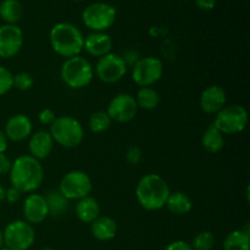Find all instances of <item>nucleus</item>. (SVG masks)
Returning <instances> with one entry per match:
<instances>
[{
  "label": "nucleus",
  "instance_id": "1",
  "mask_svg": "<svg viewBox=\"0 0 250 250\" xmlns=\"http://www.w3.org/2000/svg\"><path fill=\"white\" fill-rule=\"evenodd\" d=\"M10 182L21 193H33L44 180V170L39 160L31 155H20L12 163Z\"/></svg>",
  "mask_w": 250,
  "mask_h": 250
},
{
  "label": "nucleus",
  "instance_id": "2",
  "mask_svg": "<svg viewBox=\"0 0 250 250\" xmlns=\"http://www.w3.org/2000/svg\"><path fill=\"white\" fill-rule=\"evenodd\" d=\"M171 190L166 181L156 173H149L139 180L136 188V197L139 205L149 211L164 208Z\"/></svg>",
  "mask_w": 250,
  "mask_h": 250
},
{
  "label": "nucleus",
  "instance_id": "3",
  "mask_svg": "<svg viewBox=\"0 0 250 250\" xmlns=\"http://www.w3.org/2000/svg\"><path fill=\"white\" fill-rule=\"evenodd\" d=\"M50 44L53 50L63 58L80 55L84 45V37L81 29L68 22L56 23L50 31Z\"/></svg>",
  "mask_w": 250,
  "mask_h": 250
},
{
  "label": "nucleus",
  "instance_id": "4",
  "mask_svg": "<svg viewBox=\"0 0 250 250\" xmlns=\"http://www.w3.org/2000/svg\"><path fill=\"white\" fill-rule=\"evenodd\" d=\"M49 133L53 141L63 148H76L84 138L82 125L72 116L56 117L50 125Z\"/></svg>",
  "mask_w": 250,
  "mask_h": 250
},
{
  "label": "nucleus",
  "instance_id": "5",
  "mask_svg": "<svg viewBox=\"0 0 250 250\" xmlns=\"http://www.w3.org/2000/svg\"><path fill=\"white\" fill-rule=\"evenodd\" d=\"M94 70L87 59L77 55L67 59L61 67V78L72 89L84 88L92 82Z\"/></svg>",
  "mask_w": 250,
  "mask_h": 250
},
{
  "label": "nucleus",
  "instance_id": "6",
  "mask_svg": "<svg viewBox=\"0 0 250 250\" xmlns=\"http://www.w3.org/2000/svg\"><path fill=\"white\" fill-rule=\"evenodd\" d=\"M248 124V111L241 105H229L220 110L216 114L215 127L222 134H237L244 131Z\"/></svg>",
  "mask_w": 250,
  "mask_h": 250
},
{
  "label": "nucleus",
  "instance_id": "7",
  "mask_svg": "<svg viewBox=\"0 0 250 250\" xmlns=\"http://www.w3.org/2000/svg\"><path fill=\"white\" fill-rule=\"evenodd\" d=\"M116 20V9L107 2H94L83 10L82 21L93 32H105Z\"/></svg>",
  "mask_w": 250,
  "mask_h": 250
},
{
  "label": "nucleus",
  "instance_id": "8",
  "mask_svg": "<svg viewBox=\"0 0 250 250\" xmlns=\"http://www.w3.org/2000/svg\"><path fill=\"white\" fill-rule=\"evenodd\" d=\"M5 248L11 250H27L36 241V232L32 225L24 220L12 221L2 232Z\"/></svg>",
  "mask_w": 250,
  "mask_h": 250
},
{
  "label": "nucleus",
  "instance_id": "9",
  "mask_svg": "<svg viewBox=\"0 0 250 250\" xmlns=\"http://www.w3.org/2000/svg\"><path fill=\"white\" fill-rule=\"evenodd\" d=\"M93 189L92 180L85 172L80 170L70 171L61 178L59 190L68 200H80L88 197Z\"/></svg>",
  "mask_w": 250,
  "mask_h": 250
},
{
  "label": "nucleus",
  "instance_id": "10",
  "mask_svg": "<svg viewBox=\"0 0 250 250\" xmlns=\"http://www.w3.org/2000/svg\"><path fill=\"white\" fill-rule=\"evenodd\" d=\"M163 61L153 56L141 58L133 65L132 78L139 87H150L163 77Z\"/></svg>",
  "mask_w": 250,
  "mask_h": 250
},
{
  "label": "nucleus",
  "instance_id": "11",
  "mask_svg": "<svg viewBox=\"0 0 250 250\" xmlns=\"http://www.w3.org/2000/svg\"><path fill=\"white\" fill-rule=\"evenodd\" d=\"M127 67L128 66L126 65L122 56L109 53L107 55L99 58L95 65V73L102 82L111 84L124 78L127 72Z\"/></svg>",
  "mask_w": 250,
  "mask_h": 250
},
{
  "label": "nucleus",
  "instance_id": "12",
  "mask_svg": "<svg viewBox=\"0 0 250 250\" xmlns=\"http://www.w3.org/2000/svg\"><path fill=\"white\" fill-rule=\"evenodd\" d=\"M137 111H138V105L136 98L128 93H121L112 98L106 110L111 121L119 124L132 121L136 117Z\"/></svg>",
  "mask_w": 250,
  "mask_h": 250
},
{
  "label": "nucleus",
  "instance_id": "13",
  "mask_svg": "<svg viewBox=\"0 0 250 250\" xmlns=\"http://www.w3.org/2000/svg\"><path fill=\"white\" fill-rule=\"evenodd\" d=\"M23 45V32L16 24L0 26V58L11 59Z\"/></svg>",
  "mask_w": 250,
  "mask_h": 250
},
{
  "label": "nucleus",
  "instance_id": "14",
  "mask_svg": "<svg viewBox=\"0 0 250 250\" xmlns=\"http://www.w3.org/2000/svg\"><path fill=\"white\" fill-rule=\"evenodd\" d=\"M22 211H23L24 221L28 222L29 225L33 226V225L42 224L49 216L45 197L37 193H31L24 199Z\"/></svg>",
  "mask_w": 250,
  "mask_h": 250
},
{
  "label": "nucleus",
  "instance_id": "15",
  "mask_svg": "<svg viewBox=\"0 0 250 250\" xmlns=\"http://www.w3.org/2000/svg\"><path fill=\"white\" fill-rule=\"evenodd\" d=\"M5 136L12 142H22L31 137L32 121L23 114H17L10 117L5 125Z\"/></svg>",
  "mask_w": 250,
  "mask_h": 250
},
{
  "label": "nucleus",
  "instance_id": "16",
  "mask_svg": "<svg viewBox=\"0 0 250 250\" xmlns=\"http://www.w3.org/2000/svg\"><path fill=\"white\" fill-rule=\"evenodd\" d=\"M226 92L220 85H209L200 95V107L207 114H217L226 106Z\"/></svg>",
  "mask_w": 250,
  "mask_h": 250
},
{
  "label": "nucleus",
  "instance_id": "17",
  "mask_svg": "<svg viewBox=\"0 0 250 250\" xmlns=\"http://www.w3.org/2000/svg\"><path fill=\"white\" fill-rule=\"evenodd\" d=\"M112 39L105 32H93L84 38L83 49L89 55L103 58L111 51Z\"/></svg>",
  "mask_w": 250,
  "mask_h": 250
},
{
  "label": "nucleus",
  "instance_id": "18",
  "mask_svg": "<svg viewBox=\"0 0 250 250\" xmlns=\"http://www.w3.org/2000/svg\"><path fill=\"white\" fill-rule=\"evenodd\" d=\"M54 141L51 138L50 133L46 131H38L36 133L31 134V138L28 142V149L31 156H33L37 160H43L50 155L53 150Z\"/></svg>",
  "mask_w": 250,
  "mask_h": 250
},
{
  "label": "nucleus",
  "instance_id": "19",
  "mask_svg": "<svg viewBox=\"0 0 250 250\" xmlns=\"http://www.w3.org/2000/svg\"><path fill=\"white\" fill-rule=\"evenodd\" d=\"M90 232L98 241H111L117 233L116 221L109 216H99L92 222Z\"/></svg>",
  "mask_w": 250,
  "mask_h": 250
},
{
  "label": "nucleus",
  "instance_id": "20",
  "mask_svg": "<svg viewBox=\"0 0 250 250\" xmlns=\"http://www.w3.org/2000/svg\"><path fill=\"white\" fill-rule=\"evenodd\" d=\"M76 216L84 224H92L95 219L100 216V205L93 197H85L78 200L76 204Z\"/></svg>",
  "mask_w": 250,
  "mask_h": 250
},
{
  "label": "nucleus",
  "instance_id": "21",
  "mask_svg": "<svg viewBox=\"0 0 250 250\" xmlns=\"http://www.w3.org/2000/svg\"><path fill=\"white\" fill-rule=\"evenodd\" d=\"M48 214L53 217H60L67 214L70 209V200L62 195L59 189H53L45 197Z\"/></svg>",
  "mask_w": 250,
  "mask_h": 250
},
{
  "label": "nucleus",
  "instance_id": "22",
  "mask_svg": "<svg viewBox=\"0 0 250 250\" xmlns=\"http://www.w3.org/2000/svg\"><path fill=\"white\" fill-rule=\"evenodd\" d=\"M202 144L208 153L217 154L219 151H221L222 149H224V134L211 124L207 129H205L204 134H203Z\"/></svg>",
  "mask_w": 250,
  "mask_h": 250
},
{
  "label": "nucleus",
  "instance_id": "23",
  "mask_svg": "<svg viewBox=\"0 0 250 250\" xmlns=\"http://www.w3.org/2000/svg\"><path fill=\"white\" fill-rule=\"evenodd\" d=\"M165 207H167L168 211L175 215H186L192 210V199L186 193L175 192L170 193Z\"/></svg>",
  "mask_w": 250,
  "mask_h": 250
},
{
  "label": "nucleus",
  "instance_id": "24",
  "mask_svg": "<svg viewBox=\"0 0 250 250\" xmlns=\"http://www.w3.org/2000/svg\"><path fill=\"white\" fill-rule=\"evenodd\" d=\"M23 15V6L19 0H2L0 2V17L7 24H16Z\"/></svg>",
  "mask_w": 250,
  "mask_h": 250
},
{
  "label": "nucleus",
  "instance_id": "25",
  "mask_svg": "<svg viewBox=\"0 0 250 250\" xmlns=\"http://www.w3.org/2000/svg\"><path fill=\"white\" fill-rule=\"evenodd\" d=\"M224 250H250V237L242 229L227 234L224 241Z\"/></svg>",
  "mask_w": 250,
  "mask_h": 250
},
{
  "label": "nucleus",
  "instance_id": "26",
  "mask_svg": "<svg viewBox=\"0 0 250 250\" xmlns=\"http://www.w3.org/2000/svg\"><path fill=\"white\" fill-rule=\"evenodd\" d=\"M136 102L138 107L144 110H154L160 104V95L150 87H143L137 93Z\"/></svg>",
  "mask_w": 250,
  "mask_h": 250
},
{
  "label": "nucleus",
  "instance_id": "27",
  "mask_svg": "<svg viewBox=\"0 0 250 250\" xmlns=\"http://www.w3.org/2000/svg\"><path fill=\"white\" fill-rule=\"evenodd\" d=\"M111 122L106 111H95L89 117V128L94 133H103L109 129Z\"/></svg>",
  "mask_w": 250,
  "mask_h": 250
},
{
  "label": "nucleus",
  "instance_id": "28",
  "mask_svg": "<svg viewBox=\"0 0 250 250\" xmlns=\"http://www.w3.org/2000/svg\"><path fill=\"white\" fill-rule=\"evenodd\" d=\"M193 250H211L215 247V237L210 231H202L195 234L192 241Z\"/></svg>",
  "mask_w": 250,
  "mask_h": 250
},
{
  "label": "nucleus",
  "instance_id": "29",
  "mask_svg": "<svg viewBox=\"0 0 250 250\" xmlns=\"http://www.w3.org/2000/svg\"><path fill=\"white\" fill-rule=\"evenodd\" d=\"M33 77L28 72H19L14 76V87L19 90H28L33 87Z\"/></svg>",
  "mask_w": 250,
  "mask_h": 250
},
{
  "label": "nucleus",
  "instance_id": "30",
  "mask_svg": "<svg viewBox=\"0 0 250 250\" xmlns=\"http://www.w3.org/2000/svg\"><path fill=\"white\" fill-rule=\"evenodd\" d=\"M14 87V75L4 66H0V95H4Z\"/></svg>",
  "mask_w": 250,
  "mask_h": 250
},
{
  "label": "nucleus",
  "instance_id": "31",
  "mask_svg": "<svg viewBox=\"0 0 250 250\" xmlns=\"http://www.w3.org/2000/svg\"><path fill=\"white\" fill-rule=\"evenodd\" d=\"M126 158H127V161H128L131 165L136 166L142 159L141 149H139L138 146H131V148L128 149V151H127Z\"/></svg>",
  "mask_w": 250,
  "mask_h": 250
},
{
  "label": "nucleus",
  "instance_id": "32",
  "mask_svg": "<svg viewBox=\"0 0 250 250\" xmlns=\"http://www.w3.org/2000/svg\"><path fill=\"white\" fill-rule=\"evenodd\" d=\"M38 119L43 125H48V126H50V125L55 121L56 116H55V112H54L51 109H43L41 112H39Z\"/></svg>",
  "mask_w": 250,
  "mask_h": 250
},
{
  "label": "nucleus",
  "instance_id": "33",
  "mask_svg": "<svg viewBox=\"0 0 250 250\" xmlns=\"http://www.w3.org/2000/svg\"><path fill=\"white\" fill-rule=\"evenodd\" d=\"M12 161L4 154H0V175H7L11 170Z\"/></svg>",
  "mask_w": 250,
  "mask_h": 250
},
{
  "label": "nucleus",
  "instance_id": "34",
  "mask_svg": "<svg viewBox=\"0 0 250 250\" xmlns=\"http://www.w3.org/2000/svg\"><path fill=\"white\" fill-rule=\"evenodd\" d=\"M21 194L22 193L20 192V190H17L16 188L11 187V188H9V189H6L5 200H7V203H10V204H15V203H17L20 200Z\"/></svg>",
  "mask_w": 250,
  "mask_h": 250
},
{
  "label": "nucleus",
  "instance_id": "35",
  "mask_svg": "<svg viewBox=\"0 0 250 250\" xmlns=\"http://www.w3.org/2000/svg\"><path fill=\"white\" fill-rule=\"evenodd\" d=\"M165 250H193L192 246L185 241H175L168 244Z\"/></svg>",
  "mask_w": 250,
  "mask_h": 250
},
{
  "label": "nucleus",
  "instance_id": "36",
  "mask_svg": "<svg viewBox=\"0 0 250 250\" xmlns=\"http://www.w3.org/2000/svg\"><path fill=\"white\" fill-rule=\"evenodd\" d=\"M195 4L200 10L209 11L216 6V0H195Z\"/></svg>",
  "mask_w": 250,
  "mask_h": 250
},
{
  "label": "nucleus",
  "instance_id": "37",
  "mask_svg": "<svg viewBox=\"0 0 250 250\" xmlns=\"http://www.w3.org/2000/svg\"><path fill=\"white\" fill-rule=\"evenodd\" d=\"M122 59H124V61L126 62V65H134V63L137 62V61L139 60V55L136 53V51H127L126 54H125V56H122Z\"/></svg>",
  "mask_w": 250,
  "mask_h": 250
},
{
  "label": "nucleus",
  "instance_id": "38",
  "mask_svg": "<svg viewBox=\"0 0 250 250\" xmlns=\"http://www.w3.org/2000/svg\"><path fill=\"white\" fill-rule=\"evenodd\" d=\"M7 149V138L2 131H0V154H4Z\"/></svg>",
  "mask_w": 250,
  "mask_h": 250
},
{
  "label": "nucleus",
  "instance_id": "39",
  "mask_svg": "<svg viewBox=\"0 0 250 250\" xmlns=\"http://www.w3.org/2000/svg\"><path fill=\"white\" fill-rule=\"evenodd\" d=\"M5 194H6V189H5L4 186L0 183V203L5 200Z\"/></svg>",
  "mask_w": 250,
  "mask_h": 250
},
{
  "label": "nucleus",
  "instance_id": "40",
  "mask_svg": "<svg viewBox=\"0 0 250 250\" xmlns=\"http://www.w3.org/2000/svg\"><path fill=\"white\" fill-rule=\"evenodd\" d=\"M2 246H4V237H2V232L0 231V249L2 248Z\"/></svg>",
  "mask_w": 250,
  "mask_h": 250
},
{
  "label": "nucleus",
  "instance_id": "41",
  "mask_svg": "<svg viewBox=\"0 0 250 250\" xmlns=\"http://www.w3.org/2000/svg\"><path fill=\"white\" fill-rule=\"evenodd\" d=\"M0 250H11V249H9V248H1Z\"/></svg>",
  "mask_w": 250,
  "mask_h": 250
},
{
  "label": "nucleus",
  "instance_id": "42",
  "mask_svg": "<svg viewBox=\"0 0 250 250\" xmlns=\"http://www.w3.org/2000/svg\"><path fill=\"white\" fill-rule=\"evenodd\" d=\"M73 1H84V0H73Z\"/></svg>",
  "mask_w": 250,
  "mask_h": 250
},
{
  "label": "nucleus",
  "instance_id": "43",
  "mask_svg": "<svg viewBox=\"0 0 250 250\" xmlns=\"http://www.w3.org/2000/svg\"><path fill=\"white\" fill-rule=\"evenodd\" d=\"M43 250H50L49 248H45V249H43Z\"/></svg>",
  "mask_w": 250,
  "mask_h": 250
}]
</instances>
